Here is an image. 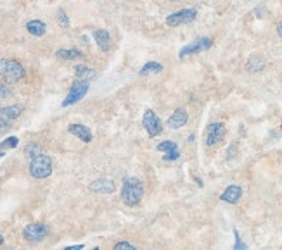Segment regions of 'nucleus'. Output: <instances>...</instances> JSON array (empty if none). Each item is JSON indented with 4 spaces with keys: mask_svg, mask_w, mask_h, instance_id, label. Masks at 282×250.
Listing matches in <instances>:
<instances>
[{
    "mask_svg": "<svg viewBox=\"0 0 282 250\" xmlns=\"http://www.w3.org/2000/svg\"><path fill=\"white\" fill-rule=\"evenodd\" d=\"M144 195V187L137 178H125L123 180V187H121V200L126 205L133 207L142 200Z\"/></svg>",
    "mask_w": 282,
    "mask_h": 250,
    "instance_id": "1",
    "label": "nucleus"
},
{
    "mask_svg": "<svg viewBox=\"0 0 282 250\" xmlns=\"http://www.w3.org/2000/svg\"><path fill=\"white\" fill-rule=\"evenodd\" d=\"M24 74H26V71H24L23 64H19L17 61L7 59V57L0 59V76L5 83L19 81V79L24 78Z\"/></svg>",
    "mask_w": 282,
    "mask_h": 250,
    "instance_id": "2",
    "label": "nucleus"
},
{
    "mask_svg": "<svg viewBox=\"0 0 282 250\" xmlns=\"http://www.w3.org/2000/svg\"><path fill=\"white\" fill-rule=\"evenodd\" d=\"M30 175L37 180L49 178L52 175V161L49 155L40 154L37 157L30 159Z\"/></svg>",
    "mask_w": 282,
    "mask_h": 250,
    "instance_id": "3",
    "label": "nucleus"
},
{
    "mask_svg": "<svg viewBox=\"0 0 282 250\" xmlns=\"http://www.w3.org/2000/svg\"><path fill=\"white\" fill-rule=\"evenodd\" d=\"M89 86H90V81L77 79V81H75V85L71 86V90H70V93H68V97L63 100V104H61V106H63V107H70V106H73V104L80 102L83 97L87 95V92H89Z\"/></svg>",
    "mask_w": 282,
    "mask_h": 250,
    "instance_id": "4",
    "label": "nucleus"
},
{
    "mask_svg": "<svg viewBox=\"0 0 282 250\" xmlns=\"http://www.w3.org/2000/svg\"><path fill=\"white\" fill-rule=\"evenodd\" d=\"M196 17H197V10L196 9H182V10H177V12L170 14V16L166 17V24H168V26H172V28L182 26V24L192 23Z\"/></svg>",
    "mask_w": 282,
    "mask_h": 250,
    "instance_id": "5",
    "label": "nucleus"
},
{
    "mask_svg": "<svg viewBox=\"0 0 282 250\" xmlns=\"http://www.w3.org/2000/svg\"><path fill=\"white\" fill-rule=\"evenodd\" d=\"M142 126H144V129H146L147 135H149L151 138L158 136V135L161 133V129H163V125H161L160 118H158L156 112H154L153 109H147V111L144 112Z\"/></svg>",
    "mask_w": 282,
    "mask_h": 250,
    "instance_id": "6",
    "label": "nucleus"
},
{
    "mask_svg": "<svg viewBox=\"0 0 282 250\" xmlns=\"http://www.w3.org/2000/svg\"><path fill=\"white\" fill-rule=\"evenodd\" d=\"M211 45H213V40L208 38V36H204V38H197V40H194L192 43H189V45L184 47V49L180 50L179 57H180V59H186L187 56L201 54V52H204V50H208Z\"/></svg>",
    "mask_w": 282,
    "mask_h": 250,
    "instance_id": "7",
    "label": "nucleus"
},
{
    "mask_svg": "<svg viewBox=\"0 0 282 250\" xmlns=\"http://www.w3.org/2000/svg\"><path fill=\"white\" fill-rule=\"evenodd\" d=\"M225 133H227V129H225V125H223V123H211V125L208 126V129H206L204 143L208 145V147L220 143L223 140V136H225Z\"/></svg>",
    "mask_w": 282,
    "mask_h": 250,
    "instance_id": "8",
    "label": "nucleus"
},
{
    "mask_svg": "<svg viewBox=\"0 0 282 250\" xmlns=\"http://www.w3.org/2000/svg\"><path fill=\"white\" fill-rule=\"evenodd\" d=\"M23 235L28 242H42L49 235V226L43 223H31L24 228Z\"/></svg>",
    "mask_w": 282,
    "mask_h": 250,
    "instance_id": "9",
    "label": "nucleus"
},
{
    "mask_svg": "<svg viewBox=\"0 0 282 250\" xmlns=\"http://www.w3.org/2000/svg\"><path fill=\"white\" fill-rule=\"evenodd\" d=\"M158 150L160 152H165V155H163V159H165L166 162H172V161H177V159L180 157V152H179V147H177L175 142H172V140H166V142H161L158 143Z\"/></svg>",
    "mask_w": 282,
    "mask_h": 250,
    "instance_id": "10",
    "label": "nucleus"
},
{
    "mask_svg": "<svg viewBox=\"0 0 282 250\" xmlns=\"http://www.w3.org/2000/svg\"><path fill=\"white\" fill-rule=\"evenodd\" d=\"M187 119H189V116H187V111H186V109L180 107V109H177V111L168 118V121H166V126H170L172 129H179V128H182V126H186Z\"/></svg>",
    "mask_w": 282,
    "mask_h": 250,
    "instance_id": "11",
    "label": "nucleus"
},
{
    "mask_svg": "<svg viewBox=\"0 0 282 250\" xmlns=\"http://www.w3.org/2000/svg\"><path fill=\"white\" fill-rule=\"evenodd\" d=\"M68 131H70L71 135L77 136L78 140H82V142H85V143L92 142V131L89 129V126H85V125H70Z\"/></svg>",
    "mask_w": 282,
    "mask_h": 250,
    "instance_id": "12",
    "label": "nucleus"
},
{
    "mask_svg": "<svg viewBox=\"0 0 282 250\" xmlns=\"http://www.w3.org/2000/svg\"><path fill=\"white\" fill-rule=\"evenodd\" d=\"M241 195H242V188L237 187V185H230V187H227L225 191L220 195V198H222L223 202H227V204H237V202L241 200Z\"/></svg>",
    "mask_w": 282,
    "mask_h": 250,
    "instance_id": "13",
    "label": "nucleus"
},
{
    "mask_svg": "<svg viewBox=\"0 0 282 250\" xmlns=\"http://www.w3.org/2000/svg\"><path fill=\"white\" fill-rule=\"evenodd\" d=\"M90 190L97 191V193H114L116 187L111 180H95L90 185Z\"/></svg>",
    "mask_w": 282,
    "mask_h": 250,
    "instance_id": "14",
    "label": "nucleus"
},
{
    "mask_svg": "<svg viewBox=\"0 0 282 250\" xmlns=\"http://www.w3.org/2000/svg\"><path fill=\"white\" fill-rule=\"evenodd\" d=\"M24 112V106H19V104H14V106H7L0 109V118L9 119V121H14L17 119L21 114Z\"/></svg>",
    "mask_w": 282,
    "mask_h": 250,
    "instance_id": "15",
    "label": "nucleus"
},
{
    "mask_svg": "<svg viewBox=\"0 0 282 250\" xmlns=\"http://www.w3.org/2000/svg\"><path fill=\"white\" fill-rule=\"evenodd\" d=\"M92 35H94V40H95L97 47H99L100 50H109L111 36H109V33H107L106 30H94Z\"/></svg>",
    "mask_w": 282,
    "mask_h": 250,
    "instance_id": "16",
    "label": "nucleus"
},
{
    "mask_svg": "<svg viewBox=\"0 0 282 250\" xmlns=\"http://www.w3.org/2000/svg\"><path fill=\"white\" fill-rule=\"evenodd\" d=\"M26 30H28V33L33 35V36H43L47 31V26L40 19H31L26 23Z\"/></svg>",
    "mask_w": 282,
    "mask_h": 250,
    "instance_id": "17",
    "label": "nucleus"
},
{
    "mask_svg": "<svg viewBox=\"0 0 282 250\" xmlns=\"http://www.w3.org/2000/svg\"><path fill=\"white\" fill-rule=\"evenodd\" d=\"M56 57L59 59H64V61H78V59H83V52L77 49H59L56 52Z\"/></svg>",
    "mask_w": 282,
    "mask_h": 250,
    "instance_id": "18",
    "label": "nucleus"
},
{
    "mask_svg": "<svg viewBox=\"0 0 282 250\" xmlns=\"http://www.w3.org/2000/svg\"><path fill=\"white\" fill-rule=\"evenodd\" d=\"M75 74H77V79H83V81H90V79H95L97 74L94 69L85 66H77L75 67Z\"/></svg>",
    "mask_w": 282,
    "mask_h": 250,
    "instance_id": "19",
    "label": "nucleus"
},
{
    "mask_svg": "<svg viewBox=\"0 0 282 250\" xmlns=\"http://www.w3.org/2000/svg\"><path fill=\"white\" fill-rule=\"evenodd\" d=\"M163 71V66L160 62H147V64H144L142 66V69H140L139 74L140 76H146V74H154V72H161Z\"/></svg>",
    "mask_w": 282,
    "mask_h": 250,
    "instance_id": "20",
    "label": "nucleus"
},
{
    "mask_svg": "<svg viewBox=\"0 0 282 250\" xmlns=\"http://www.w3.org/2000/svg\"><path fill=\"white\" fill-rule=\"evenodd\" d=\"M263 66H265L263 59H262V57H256V56H253L251 59L248 61V64H246L248 71H251V72H258V71H262V69H263Z\"/></svg>",
    "mask_w": 282,
    "mask_h": 250,
    "instance_id": "21",
    "label": "nucleus"
},
{
    "mask_svg": "<svg viewBox=\"0 0 282 250\" xmlns=\"http://www.w3.org/2000/svg\"><path fill=\"white\" fill-rule=\"evenodd\" d=\"M17 143H19V140L16 138V136H9L7 140H3V142H0V157H2L3 154H5L9 148H16Z\"/></svg>",
    "mask_w": 282,
    "mask_h": 250,
    "instance_id": "22",
    "label": "nucleus"
},
{
    "mask_svg": "<svg viewBox=\"0 0 282 250\" xmlns=\"http://www.w3.org/2000/svg\"><path fill=\"white\" fill-rule=\"evenodd\" d=\"M24 154H26L30 159H33V157H37V155L43 154V152H42V147H40V145H37V143H28L26 148H24Z\"/></svg>",
    "mask_w": 282,
    "mask_h": 250,
    "instance_id": "23",
    "label": "nucleus"
},
{
    "mask_svg": "<svg viewBox=\"0 0 282 250\" xmlns=\"http://www.w3.org/2000/svg\"><path fill=\"white\" fill-rule=\"evenodd\" d=\"M246 244L241 240V235L237 230H234V250H246Z\"/></svg>",
    "mask_w": 282,
    "mask_h": 250,
    "instance_id": "24",
    "label": "nucleus"
},
{
    "mask_svg": "<svg viewBox=\"0 0 282 250\" xmlns=\"http://www.w3.org/2000/svg\"><path fill=\"white\" fill-rule=\"evenodd\" d=\"M57 21H59V26L64 28V30L70 28V19H68V16H66L64 10H59V14H57Z\"/></svg>",
    "mask_w": 282,
    "mask_h": 250,
    "instance_id": "25",
    "label": "nucleus"
},
{
    "mask_svg": "<svg viewBox=\"0 0 282 250\" xmlns=\"http://www.w3.org/2000/svg\"><path fill=\"white\" fill-rule=\"evenodd\" d=\"M113 250H137V249L132 244H128V242H120V244L114 245Z\"/></svg>",
    "mask_w": 282,
    "mask_h": 250,
    "instance_id": "26",
    "label": "nucleus"
},
{
    "mask_svg": "<svg viewBox=\"0 0 282 250\" xmlns=\"http://www.w3.org/2000/svg\"><path fill=\"white\" fill-rule=\"evenodd\" d=\"M9 128H10V121H9V119L0 118V131H7Z\"/></svg>",
    "mask_w": 282,
    "mask_h": 250,
    "instance_id": "27",
    "label": "nucleus"
},
{
    "mask_svg": "<svg viewBox=\"0 0 282 250\" xmlns=\"http://www.w3.org/2000/svg\"><path fill=\"white\" fill-rule=\"evenodd\" d=\"M7 95H10V90L5 85H0V97H7Z\"/></svg>",
    "mask_w": 282,
    "mask_h": 250,
    "instance_id": "28",
    "label": "nucleus"
},
{
    "mask_svg": "<svg viewBox=\"0 0 282 250\" xmlns=\"http://www.w3.org/2000/svg\"><path fill=\"white\" fill-rule=\"evenodd\" d=\"M83 249V245L80 244V245H71V247H66L64 250H82Z\"/></svg>",
    "mask_w": 282,
    "mask_h": 250,
    "instance_id": "29",
    "label": "nucleus"
},
{
    "mask_svg": "<svg viewBox=\"0 0 282 250\" xmlns=\"http://www.w3.org/2000/svg\"><path fill=\"white\" fill-rule=\"evenodd\" d=\"M277 33H279V36L282 38V21H281L279 24H277Z\"/></svg>",
    "mask_w": 282,
    "mask_h": 250,
    "instance_id": "30",
    "label": "nucleus"
},
{
    "mask_svg": "<svg viewBox=\"0 0 282 250\" xmlns=\"http://www.w3.org/2000/svg\"><path fill=\"white\" fill-rule=\"evenodd\" d=\"M2 244H3V237L0 235V245H2Z\"/></svg>",
    "mask_w": 282,
    "mask_h": 250,
    "instance_id": "31",
    "label": "nucleus"
}]
</instances>
